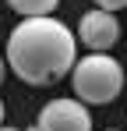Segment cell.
Listing matches in <instances>:
<instances>
[{
    "label": "cell",
    "mask_w": 127,
    "mask_h": 131,
    "mask_svg": "<svg viewBox=\"0 0 127 131\" xmlns=\"http://www.w3.org/2000/svg\"><path fill=\"white\" fill-rule=\"evenodd\" d=\"M7 64L28 85H53L78 64V39L60 18H25L7 39Z\"/></svg>",
    "instance_id": "cell-1"
},
{
    "label": "cell",
    "mask_w": 127,
    "mask_h": 131,
    "mask_svg": "<svg viewBox=\"0 0 127 131\" xmlns=\"http://www.w3.org/2000/svg\"><path fill=\"white\" fill-rule=\"evenodd\" d=\"M71 89H74L78 103H85V106L113 103L124 89V64L106 53L78 57V64L71 67Z\"/></svg>",
    "instance_id": "cell-2"
},
{
    "label": "cell",
    "mask_w": 127,
    "mask_h": 131,
    "mask_svg": "<svg viewBox=\"0 0 127 131\" xmlns=\"http://www.w3.org/2000/svg\"><path fill=\"white\" fill-rule=\"evenodd\" d=\"M39 131H92V113L78 99H49L39 113Z\"/></svg>",
    "instance_id": "cell-3"
},
{
    "label": "cell",
    "mask_w": 127,
    "mask_h": 131,
    "mask_svg": "<svg viewBox=\"0 0 127 131\" xmlns=\"http://www.w3.org/2000/svg\"><path fill=\"white\" fill-rule=\"evenodd\" d=\"M74 39H81L92 53H106L109 46H117L120 39V21H117V14H109V11H88L81 14V21H78V36Z\"/></svg>",
    "instance_id": "cell-4"
},
{
    "label": "cell",
    "mask_w": 127,
    "mask_h": 131,
    "mask_svg": "<svg viewBox=\"0 0 127 131\" xmlns=\"http://www.w3.org/2000/svg\"><path fill=\"white\" fill-rule=\"evenodd\" d=\"M11 11H18L21 18H53L60 0H7Z\"/></svg>",
    "instance_id": "cell-5"
},
{
    "label": "cell",
    "mask_w": 127,
    "mask_h": 131,
    "mask_svg": "<svg viewBox=\"0 0 127 131\" xmlns=\"http://www.w3.org/2000/svg\"><path fill=\"white\" fill-rule=\"evenodd\" d=\"M92 4H95L99 11H109V14H113V11H124V7H127V0H92Z\"/></svg>",
    "instance_id": "cell-6"
},
{
    "label": "cell",
    "mask_w": 127,
    "mask_h": 131,
    "mask_svg": "<svg viewBox=\"0 0 127 131\" xmlns=\"http://www.w3.org/2000/svg\"><path fill=\"white\" fill-rule=\"evenodd\" d=\"M4 74H7V64H4V57H0V85H4Z\"/></svg>",
    "instance_id": "cell-7"
},
{
    "label": "cell",
    "mask_w": 127,
    "mask_h": 131,
    "mask_svg": "<svg viewBox=\"0 0 127 131\" xmlns=\"http://www.w3.org/2000/svg\"><path fill=\"white\" fill-rule=\"evenodd\" d=\"M4 113H7V110H4V103H0V128H4Z\"/></svg>",
    "instance_id": "cell-8"
},
{
    "label": "cell",
    "mask_w": 127,
    "mask_h": 131,
    "mask_svg": "<svg viewBox=\"0 0 127 131\" xmlns=\"http://www.w3.org/2000/svg\"><path fill=\"white\" fill-rule=\"evenodd\" d=\"M0 131H18V128H0Z\"/></svg>",
    "instance_id": "cell-9"
},
{
    "label": "cell",
    "mask_w": 127,
    "mask_h": 131,
    "mask_svg": "<svg viewBox=\"0 0 127 131\" xmlns=\"http://www.w3.org/2000/svg\"><path fill=\"white\" fill-rule=\"evenodd\" d=\"M28 131H39V128H28Z\"/></svg>",
    "instance_id": "cell-10"
}]
</instances>
